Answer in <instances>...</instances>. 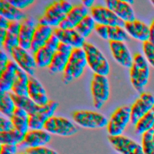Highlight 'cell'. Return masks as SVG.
Wrapping results in <instances>:
<instances>
[{
	"mask_svg": "<svg viewBox=\"0 0 154 154\" xmlns=\"http://www.w3.org/2000/svg\"><path fill=\"white\" fill-rule=\"evenodd\" d=\"M7 33V30L3 28H0V42L1 45L2 44V43L4 41V39L6 37Z\"/></svg>",
	"mask_w": 154,
	"mask_h": 154,
	"instance_id": "681fc988",
	"label": "cell"
},
{
	"mask_svg": "<svg viewBox=\"0 0 154 154\" xmlns=\"http://www.w3.org/2000/svg\"><path fill=\"white\" fill-rule=\"evenodd\" d=\"M143 51L148 63L154 68V44L149 41L143 42Z\"/></svg>",
	"mask_w": 154,
	"mask_h": 154,
	"instance_id": "8d00e7d4",
	"label": "cell"
},
{
	"mask_svg": "<svg viewBox=\"0 0 154 154\" xmlns=\"http://www.w3.org/2000/svg\"><path fill=\"white\" fill-rule=\"evenodd\" d=\"M87 65L85 53L82 48H73L67 64L63 71V81L68 84L79 78Z\"/></svg>",
	"mask_w": 154,
	"mask_h": 154,
	"instance_id": "3957f363",
	"label": "cell"
},
{
	"mask_svg": "<svg viewBox=\"0 0 154 154\" xmlns=\"http://www.w3.org/2000/svg\"><path fill=\"white\" fill-rule=\"evenodd\" d=\"M72 7V4L67 1H54L46 8L43 14L39 17L38 23L57 28Z\"/></svg>",
	"mask_w": 154,
	"mask_h": 154,
	"instance_id": "7a4b0ae2",
	"label": "cell"
},
{
	"mask_svg": "<svg viewBox=\"0 0 154 154\" xmlns=\"http://www.w3.org/2000/svg\"><path fill=\"white\" fill-rule=\"evenodd\" d=\"M90 15L96 23L105 25L108 26H120L124 27L125 26V22L106 6L93 5L90 8Z\"/></svg>",
	"mask_w": 154,
	"mask_h": 154,
	"instance_id": "8fae6325",
	"label": "cell"
},
{
	"mask_svg": "<svg viewBox=\"0 0 154 154\" xmlns=\"http://www.w3.org/2000/svg\"><path fill=\"white\" fill-rule=\"evenodd\" d=\"M58 107V103L53 100H49L47 104L40 106L34 113L29 115V129H43L46 122L54 116Z\"/></svg>",
	"mask_w": 154,
	"mask_h": 154,
	"instance_id": "9c48e42d",
	"label": "cell"
},
{
	"mask_svg": "<svg viewBox=\"0 0 154 154\" xmlns=\"http://www.w3.org/2000/svg\"><path fill=\"white\" fill-rule=\"evenodd\" d=\"M124 28L129 35L135 40L143 43L149 41V26L143 21L135 19L132 21L125 22Z\"/></svg>",
	"mask_w": 154,
	"mask_h": 154,
	"instance_id": "ffe728a7",
	"label": "cell"
},
{
	"mask_svg": "<svg viewBox=\"0 0 154 154\" xmlns=\"http://www.w3.org/2000/svg\"><path fill=\"white\" fill-rule=\"evenodd\" d=\"M108 141L120 154H144L141 145L125 135H109Z\"/></svg>",
	"mask_w": 154,
	"mask_h": 154,
	"instance_id": "7c38bea8",
	"label": "cell"
},
{
	"mask_svg": "<svg viewBox=\"0 0 154 154\" xmlns=\"http://www.w3.org/2000/svg\"><path fill=\"white\" fill-rule=\"evenodd\" d=\"M0 16L9 21H22L26 17L25 13L13 5L8 0H0Z\"/></svg>",
	"mask_w": 154,
	"mask_h": 154,
	"instance_id": "cb8c5ba5",
	"label": "cell"
},
{
	"mask_svg": "<svg viewBox=\"0 0 154 154\" xmlns=\"http://www.w3.org/2000/svg\"><path fill=\"white\" fill-rule=\"evenodd\" d=\"M96 24V23L92 16L90 14H88L77 24L75 29L81 36L85 38L94 29Z\"/></svg>",
	"mask_w": 154,
	"mask_h": 154,
	"instance_id": "d6a6232c",
	"label": "cell"
},
{
	"mask_svg": "<svg viewBox=\"0 0 154 154\" xmlns=\"http://www.w3.org/2000/svg\"><path fill=\"white\" fill-rule=\"evenodd\" d=\"M51 140V134L44 129H29L25 134L20 146L26 149L45 146Z\"/></svg>",
	"mask_w": 154,
	"mask_h": 154,
	"instance_id": "5bb4252c",
	"label": "cell"
},
{
	"mask_svg": "<svg viewBox=\"0 0 154 154\" xmlns=\"http://www.w3.org/2000/svg\"><path fill=\"white\" fill-rule=\"evenodd\" d=\"M73 49V48L66 43H63V42H60L57 51H60L61 52H64V53H67V54H71V52Z\"/></svg>",
	"mask_w": 154,
	"mask_h": 154,
	"instance_id": "bcb514c9",
	"label": "cell"
},
{
	"mask_svg": "<svg viewBox=\"0 0 154 154\" xmlns=\"http://www.w3.org/2000/svg\"><path fill=\"white\" fill-rule=\"evenodd\" d=\"M20 28V22L19 21H10L8 28L7 29V31L12 33L13 34L19 35Z\"/></svg>",
	"mask_w": 154,
	"mask_h": 154,
	"instance_id": "ee69618b",
	"label": "cell"
},
{
	"mask_svg": "<svg viewBox=\"0 0 154 154\" xmlns=\"http://www.w3.org/2000/svg\"><path fill=\"white\" fill-rule=\"evenodd\" d=\"M84 49L87 62V65L94 73L107 76L110 71L109 64L103 53L94 45L85 42Z\"/></svg>",
	"mask_w": 154,
	"mask_h": 154,
	"instance_id": "277c9868",
	"label": "cell"
},
{
	"mask_svg": "<svg viewBox=\"0 0 154 154\" xmlns=\"http://www.w3.org/2000/svg\"><path fill=\"white\" fill-rule=\"evenodd\" d=\"M108 40L116 42H129L130 36L124 28L120 26H108Z\"/></svg>",
	"mask_w": 154,
	"mask_h": 154,
	"instance_id": "836d02e7",
	"label": "cell"
},
{
	"mask_svg": "<svg viewBox=\"0 0 154 154\" xmlns=\"http://www.w3.org/2000/svg\"><path fill=\"white\" fill-rule=\"evenodd\" d=\"M43 129L50 134L62 137L72 136L78 132L77 127L69 119L56 116L51 117L46 122Z\"/></svg>",
	"mask_w": 154,
	"mask_h": 154,
	"instance_id": "ba28073f",
	"label": "cell"
},
{
	"mask_svg": "<svg viewBox=\"0 0 154 154\" xmlns=\"http://www.w3.org/2000/svg\"><path fill=\"white\" fill-rule=\"evenodd\" d=\"M154 105V96L150 93L143 91L131 106V123L135 125Z\"/></svg>",
	"mask_w": 154,
	"mask_h": 154,
	"instance_id": "30bf717a",
	"label": "cell"
},
{
	"mask_svg": "<svg viewBox=\"0 0 154 154\" xmlns=\"http://www.w3.org/2000/svg\"><path fill=\"white\" fill-rule=\"evenodd\" d=\"M24 135L15 129L7 132H0V143L18 146L23 141Z\"/></svg>",
	"mask_w": 154,
	"mask_h": 154,
	"instance_id": "1f68e13d",
	"label": "cell"
},
{
	"mask_svg": "<svg viewBox=\"0 0 154 154\" xmlns=\"http://www.w3.org/2000/svg\"><path fill=\"white\" fill-rule=\"evenodd\" d=\"M10 119L14 128L20 133L25 135L29 130V114L25 110L16 106Z\"/></svg>",
	"mask_w": 154,
	"mask_h": 154,
	"instance_id": "484cf974",
	"label": "cell"
},
{
	"mask_svg": "<svg viewBox=\"0 0 154 154\" xmlns=\"http://www.w3.org/2000/svg\"><path fill=\"white\" fill-rule=\"evenodd\" d=\"M81 3L85 7L91 8L93 6V4L94 3V1H93V0H84V1H82Z\"/></svg>",
	"mask_w": 154,
	"mask_h": 154,
	"instance_id": "f907efd6",
	"label": "cell"
},
{
	"mask_svg": "<svg viewBox=\"0 0 154 154\" xmlns=\"http://www.w3.org/2000/svg\"><path fill=\"white\" fill-rule=\"evenodd\" d=\"M60 42H61L59 40V38L53 32V34L50 36V37L46 42L45 45L49 48H50L51 49H52V51L55 52Z\"/></svg>",
	"mask_w": 154,
	"mask_h": 154,
	"instance_id": "7bdbcfd3",
	"label": "cell"
},
{
	"mask_svg": "<svg viewBox=\"0 0 154 154\" xmlns=\"http://www.w3.org/2000/svg\"><path fill=\"white\" fill-rule=\"evenodd\" d=\"M54 34L61 42L70 45L73 48H82L85 43V38L81 36L75 28L61 29L58 27L54 29Z\"/></svg>",
	"mask_w": 154,
	"mask_h": 154,
	"instance_id": "d6986e66",
	"label": "cell"
},
{
	"mask_svg": "<svg viewBox=\"0 0 154 154\" xmlns=\"http://www.w3.org/2000/svg\"><path fill=\"white\" fill-rule=\"evenodd\" d=\"M17 146L10 144H0V154H17Z\"/></svg>",
	"mask_w": 154,
	"mask_h": 154,
	"instance_id": "b9f144b4",
	"label": "cell"
},
{
	"mask_svg": "<svg viewBox=\"0 0 154 154\" xmlns=\"http://www.w3.org/2000/svg\"><path fill=\"white\" fill-rule=\"evenodd\" d=\"M19 67L14 61L9 60L4 70L0 72V91H11L16 72Z\"/></svg>",
	"mask_w": 154,
	"mask_h": 154,
	"instance_id": "603a6c76",
	"label": "cell"
},
{
	"mask_svg": "<svg viewBox=\"0 0 154 154\" xmlns=\"http://www.w3.org/2000/svg\"><path fill=\"white\" fill-rule=\"evenodd\" d=\"M88 14L87 8L82 3L74 5L71 10L61 21L58 27L64 29L75 28L77 24Z\"/></svg>",
	"mask_w": 154,
	"mask_h": 154,
	"instance_id": "e0dca14e",
	"label": "cell"
},
{
	"mask_svg": "<svg viewBox=\"0 0 154 154\" xmlns=\"http://www.w3.org/2000/svg\"><path fill=\"white\" fill-rule=\"evenodd\" d=\"M11 95L16 106L25 110L29 115L36 112L40 107L28 96H18L12 92Z\"/></svg>",
	"mask_w": 154,
	"mask_h": 154,
	"instance_id": "f1b7e54d",
	"label": "cell"
},
{
	"mask_svg": "<svg viewBox=\"0 0 154 154\" xmlns=\"http://www.w3.org/2000/svg\"><path fill=\"white\" fill-rule=\"evenodd\" d=\"M70 55V54L56 51L54 54L51 64L48 67L49 71L52 73L63 72L67 64Z\"/></svg>",
	"mask_w": 154,
	"mask_h": 154,
	"instance_id": "83f0119b",
	"label": "cell"
},
{
	"mask_svg": "<svg viewBox=\"0 0 154 154\" xmlns=\"http://www.w3.org/2000/svg\"><path fill=\"white\" fill-rule=\"evenodd\" d=\"M105 4L108 8L125 22H131L136 19L133 8L127 1L107 0Z\"/></svg>",
	"mask_w": 154,
	"mask_h": 154,
	"instance_id": "2e32d148",
	"label": "cell"
},
{
	"mask_svg": "<svg viewBox=\"0 0 154 154\" xmlns=\"http://www.w3.org/2000/svg\"><path fill=\"white\" fill-rule=\"evenodd\" d=\"M109 45L114 60L122 66L130 69L133 63V57L125 42L109 41Z\"/></svg>",
	"mask_w": 154,
	"mask_h": 154,
	"instance_id": "9a60e30c",
	"label": "cell"
},
{
	"mask_svg": "<svg viewBox=\"0 0 154 154\" xmlns=\"http://www.w3.org/2000/svg\"><path fill=\"white\" fill-rule=\"evenodd\" d=\"M1 46L4 48L6 52L11 55L13 49L19 46L18 35L7 31L4 41Z\"/></svg>",
	"mask_w": 154,
	"mask_h": 154,
	"instance_id": "d590c367",
	"label": "cell"
},
{
	"mask_svg": "<svg viewBox=\"0 0 154 154\" xmlns=\"http://www.w3.org/2000/svg\"><path fill=\"white\" fill-rule=\"evenodd\" d=\"M16 105L11 97V91H0V111L5 117L10 119L14 113Z\"/></svg>",
	"mask_w": 154,
	"mask_h": 154,
	"instance_id": "f546056e",
	"label": "cell"
},
{
	"mask_svg": "<svg viewBox=\"0 0 154 154\" xmlns=\"http://www.w3.org/2000/svg\"><path fill=\"white\" fill-rule=\"evenodd\" d=\"M11 55L20 69L29 76H34L37 65L34 57L26 50L18 46L13 49Z\"/></svg>",
	"mask_w": 154,
	"mask_h": 154,
	"instance_id": "4fadbf2b",
	"label": "cell"
},
{
	"mask_svg": "<svg viewBox=\"0 0 154 154\" xmlns=\"http://www.w3.org/2000/svg\"><path fill=\"white\" fill-rule=\"evenodd\" d=\"M154 126V105L135 125V131L138 135L150 130Z\"/></svg>",
	"mask_w": 154,
	"mask_h": 154,
	"instance_id": "4dcf8cb0",
	"label": "cell"
},
{
	"mask_svg": "<svg viewBox=\"0 0 154 154\" xmlns=\"http://www.w3.org/2000/svg\"><path fill=\"white\" fill-rule=\"evenodd\" d=\"M150 2H151V3L152 4V5H153V7H154V0H152V1H151Z\"/></svg>",
	"mask_w": 154,
	"mask_h": 154,
	"instance_id": "f5cc1de1",
	"label": "cell"
},
{
	"mask_svg": "<svg viewBox=\"0 0 154 154\" xmlns=\"http://www.w3.org/2000/svg\"><path fill=\"white\" fill-rule=\"evenodd\" d=\"M76 124L87 129H100L107 126L108 120L102 114L91 110L80 109L72 114Z\"/></svg>",
	"mask_w": 154,
	"mask_h": 154,
	"instance_id": "5b68a950",
	"label": "cell"
},
{
	"mask_svg": "<svg viewBox=\"0 0 154 154\" xmlns=\"http://www.w3.org/2000/svg\"><path fill=\"white\" fill-rule=\"evenodd\" d=\"M36 25L31 17H26L20 21V28L18 35L19 46L28 51L30 50Z\"/></svg>",
	"mask_w": 154,
	"mask_h": 154,
	"instance_id": "ac0fdd59",
	"label": "cell"
},
{
	"mask_svg": "<svg viewBox=\"0 0 154 154\" xmlns=\"http://www.w3.org/2000/svg\"><path fill=\"white\" fill-rule=\"evenodd\" d=\"M149 41L154 44V19L149 25Z\"/></svg>",
	"mask_w": 154,
	"mask_h": 154,
	"instance_id": "7dc6e473",
	"label": "cell"
},
{
	"mask_svg": "<svg viewBox=\"0 0 154 154\" xmlns=\"http://www.w3.org/2000/svg\"><path fill=\"white\" fill-rule=\"evenodd\" d=\"M9 60L6 53L2 50L0 52V72L4 70Z\"/></svg>",
	"mask_w": 154,
	"mask_h": 154,
	"instance_id": "f6af8a7d",
	"label": "cell"
},
{
	"mask_svg": "<svg viewBox=\"0 0 154 154\" xmlns=\"http://www.w3.org/2000/svg\"><path fill=\"white\" fill-rule=\"evenodd\" d=\"M14 129L11 120L7 117H0V132H7Z\"/></svg>",
	"mask_w": 154,
	"mask_h": 154,
	"instance_id": "f35d334b",
	"label": "cell"
},
{
	"mask_svg": "<svg viewBox=\"0 0 154 154\" xmlns=\"http://www.w3.org/2000/svg\"><path fill=\"white\" fill-rule=\"evenodd\" d=\"M26 152L30 154H59L55 150L46 146H41L35 148H28Z\"/></svg>",
	"mask_w": 154,
	"mask_h": 154,
	"instance_id": "74e56055",
	"label": "cell"
},
{
	"mask_svg": "<svg viewBox=\"0 0 154 154\" xmlns=\"http://www.w3.org/2000/svg\"><path fill=\"white\" fill-rule=\"evenodd\" d=\"M54 52L55 51L45 45L33 53V57L37 67H48L51 64Z\"/></svg>",
	"mask_w": 154,
	"mask_h": 154,
	"instance_id": "4316f807",
	"label": "cell"
},
{
	"mask_svg": "<svg viewBox=\"0 0 154 154\" xmlns=\"http://www.w3.org/2000/svg\"><path fill=\"white\" fill-rule=\"evenodd\" d=\"M29 75L19 67L16 72L11 92L18 96H28Z\"/></svg>",
	"mask_w": 154,
	"mask_h": 154,
	"instance_id": "d4e9b609",
	"label": "cell"
},
{
	"mask_svg": "<svg viewBox=\"0 0 154 154\" xmlns=\"http://www.w3.org/2000/svg\"><path fill=\"white\" fill-rule=\"evenodd\" d=\"M28 96L39 106L47 104L49 100L45 88L34 76H29Z\"/></svg>",
	"mask_w": 154,
	"mask_h": 154,
	"instance_id": "44dd1931",
	"label": "cell"
},
{
	"mask_svg": "<svg viewBox=\"0 0 154 154\" xmlns=\"http://www.w3.org/2000/svg\"><path fill=\"white\" fill-rule=\"evenodd\" d=\"M141 145L144 154H154V138L152 129L141 135Z\"/></svg>",
	"mask_w": 154,
	"mask_h": 154,
	"instance_id": "e575fe53",
	"label": "cell"
},
{
	"mask_svg": "<svg viewBox=\"0 0 154 154\" xmlns=\"http://www.w3.org/2000/svg\"><path fill=\"white\" fill-rule=\"evenodd\" d=\"M91 93L94 108L100 109L109 97V84L106 76L93 74L91 81Z\"/></svg>",
	"mask_w": 154,
	"mask_h": 154,
	"instance_id": "52a82bcc",
	"label": "cell"
},
{
	"mask_svg": "<svg viewBox=\"0 0 154 154\" xmlns=\"http://www.w3.org/2000/svg\"><path fill=\"white\" fill-rule=\"evenodd\" d=\"M17 154H30L29 153H28L27 152L25 151V152H20V153H17Z\"/></svg>",
	"mask_w": 154,
	"mask_h": 154,
	"instance_id": "816d5d0a",
	"label": "cell"
},
{
	"mask_svg": "<svg viewBox=\"0 0 154 154\" xmlns=\"http://www.w3.org/2000/svg\"><path fill=\"white\" fill-rule=\"evenodd\" d=\"M149 64L144 56L141 53L136 52L133 55V63L129 69V76L133 87L138 92H143L144 87L149 82Z\"/></svg>",
	"mask_w": 154,
	"mask_h": 154,
	"instance_id": "6da1fadb",
	"label": "cell"
},
{
	"mask_svg": "<svg viewBox=\"0 0 154 154\" xmlns=\"http://www.w3.org/2000/svg\"><path fill=\"white\" fill-rule=\"evenodd\" d=\"M53 32L54 29L51 26L38 23L32 37L30 51L34 53L39 48L45 46Z\"/></svg>",
	"mask_w": 154,
	"mask_h": 154,
	"instance_id": "7402d4cb",
	"label": "cell"
},
{
	"mask_svg": "<svg viewBox=\"0 0 154 154\" xmlns=\"http://www.w3.org/2000/svg\"><path fill=\"white\" fill-rule=\"evenodd\" d=\"M94 30L97 32V34L103 39L108 40V26L105 25L96 23Z\"/></svg>",
	"mask_w": 154,
	"mask_h": 154,
	"instance_id": "60d3db41",
	"label": "cell"
},
{
	"mask_svg": "<svg viewBox=\"0 0 154 154\" xmlns=\"http://www.w3.org/2000/svg\"><path fill=\"white\" fill-rule=\"evenodd\" d=\"M131 122V106L123 105L117 108L111 114L106 126L110 136L122 135Z\"/></svg>",
	"mask_w": 154,
	"mask_h": 154,
	"instance_id": "8992f818",
	"label": "cell"
},
{
	"mask_svg": "<svg viewBox=\"0 0 154 154\" xmlns=\"http://www.w3.org/2000/svg\"><path fill=\"white\" fill-rule=\"evenodd\" d=\"M9 20L2 16H0V28L7 29L9 24Z\"/></svg>",
	"mask_w": 154,
	"mask_h": 154,
	"instance_id": "c3c4849f",
	"label": "cell"
},
{
	"mask_svg": "<svg viewBox=\"0 0 154 154\" xmlns=\"http://www.w3.org/2000/svg\"><path fill=\"white\" fill-rule=\"evenodd\" d=\"M10 4L16 7L19 10L24 9L29 5H31L32 3H34L33 0H8Z\"/></svg>",
	"mask_w": 154,
	"mask_h": 154,
	"instance_id": "ab89813d",
	"label": "cell"
}]
</instances>
